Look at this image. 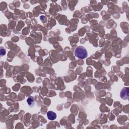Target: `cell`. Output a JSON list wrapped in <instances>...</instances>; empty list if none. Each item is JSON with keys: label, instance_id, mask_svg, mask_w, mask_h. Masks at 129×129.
I'll use <instances>...</instances> for the list:
<instances>
[{"label": "cell", "instance_id": "cell-5", "mask_svg": "<svg viewBox=\"0 0 129 129\" xmlns=\"http://www.w3.org/2000/svg\"><path fill=\"white\" fill-rule=\"evenodd\" d=\"M3 51H4V50H3V48H1V56H3V55H5V52H6V51H5L4 52H3Z\"/></svg>", "mask_w": 129, "mask_h": 129}, {"label": "cell", "instance_id": "cell-2", "mask_svg": "<svg viewBox=\"0 0 129 129\" xmlns=\"http://www.w3.org/2000/svg\"><path fill=\"white\" fill-rule=\"evenodd\" d=\"M120 97L123 99L127 100L129 98V88H123L121 91Z\"/></svg>", "mask_w": 129, "mask_h": 129}, {"label": "cell", "instance_id": "cell-4", "mask_svg": "<svg viewBox=\"0 0 129 129\" xmlns=\"http://www.w3.org/2000/svg\"><path fill=\"white\" fill-rule=\"evenodd\" d=\"M34 98L33 97L30 96L28 97V98L27 100V103L29 104V106L32 105L34 104Z\"/></svg>", "mask_w": 129, "mask_h": 129}, {"label": "cell", "instance_id": "cell-1", "mask_svg": "<svg viewBox=\"0 0 129 129\" xmlns=\"http://www.w3.org/2000/svg\"><path fill=\"white\" fill-rule=\"evenodd\" d=\"M75 56L79 58L84 59L88 56V52L86 48L82 46H78L75 51Z\"/></svg>", "mask_w": 129, "mask_h": 129}, {"label": "cell", "instance_id": "cell-3", "mask_svg": "<svg viewBox=\"0 0 129 129\" xmlns=\"http://www.w3.org/2000/svg\"><path fill=\"white\" fill-rule=\"evenodd\" d=\"M47 116L48 120L53 121L57 118V115L54 112L52 111H49L47 112Z\"/></svg>", "mask_w": 129, "mask_h": 129}]
</instances>
